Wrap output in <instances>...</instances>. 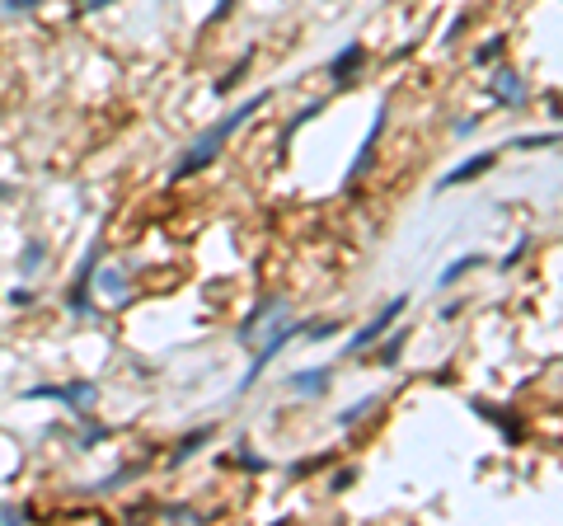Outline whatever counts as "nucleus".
<instances>
[{"label": "nucleus", "mask_w": 563, "mask_h": 526, "mask_svg": "<svg viewBox=\"0 0 563 526\" xmlns=\"http://www.w3.org/2000/svg\"><path fill=\"white\" fill-rule=\"evenodd\" d=\"M268 99H273V90H259V94H249V99H244L240 109H230L226 118H216V123L207 127V132H202V137L193 141L188 151H183V160L174 165V174H169V184H179V179H188V174L207 170V165H212L216 155H221V146H226V141L235 137V132H240V127L249 123V118H254V113H259L263 104H268Z\"/></svg>", "instance_id": "f257e3e1"}, {"label": "nucleus", "mask_w": 563, "mask_h": 526, "mask_svg": "<svg viewBox=\"0 0 563 526\" xmlns=\"http://www.w3.org/2000/svg\"><path fill=\"white\" fill-rule=\"evenodd\" d=\"M301 329H310V325H301V320H273V329H268V339H263V348L254 353V367L240 376V386H235V395H244V390H254V381H259L263 372H268V362H273L282 348H287Z\"/></svg>", "instance_id": "f03ea898"}, {"label": "nucleus", "mask_w": 563, "mask_h": 526, "mask_svg": "<svg viewBox=\"0 0 563 526\" xmlns=\"http://www.w3.org/2000/svg\"><path fill=\"white\" fill-rule=\"evenodd\" d=\"M404 310H409V296H395V301H385L381 310H376V315H371V320H366L362 329H357V334H352L348 339V357H357V353H366V348H371V343L381 339L385 329L395 325L399 315H404Z\"/></svg>", "instance_id": "7ed1b4c3"}, {"label": "nucleus", "mask_w": 563, "mask_h": 526, "mask_svg": "<svg viewBox=\"0 0 563 526\" xmlns=\"http://www.w3.org/2000/svg\"><path fill=\"white\" fill-rule=\"evenodd\" d=\"M94 381H71V386H33L29 390V400H57V404H66L71 414H90V404H94Z\"/></svg>", "instance_id": "20e7f679"}, {"label": "nucleus", "mask_w": 563, "mask_h": 526, "mask_svg": "<svg viewBox=\"0 0 563 526\" xmlns=\"http://www.w3.org/2000/svg\"><path fill=\"white\" fill-rule=\"evenodd\" d=\"M385 118H390V104H381V109H376V118H371V132H366L362 151H357V160H352L348 184H357V174H366V165H371V155H376V141H381V132H385Z\"/></svg>", "instance_id": "39448f33"}, {"label": "nucleus", "mask_w": 563, "mask_h": 526, "mask_svg": "<svg viewBox=\"0 0 563 526\" xmlns=\"http://www.w3.org/2000/svg\"><path fill=\"white\" fill-rule=\"evenodd\" d=\"M362 62H366V47L362 43H348V47H338V57L324 66V71H329V80H334V85H348Z\"/></svg>", "instance_id": "423d86ee"}, {"label": "nucleus", "mask_w": 563, "mask_h": 526, "mask_svg": "<svg viewBox=\"0 0 563 526\" xmlns=\"http://www.w3.org/2000/svg\"><path fill=\"white\" fill-rule=\"evenodd\" d=\"M329 381H334V372H329V367H301V372L287 376V390H291V395H324V390H329Z\"/></svg>", "instance_id": "0eeeda50"}, {"label": "nucleus", "mask_w": 563, "mask_h": 526, "mask_svg": "<svg viewBox=\"0 0 563 526\" xmlns=\"http://www.w3.org/2000/svg\"><path fill=\"white\" fill-rule=\"evenodd\" d=\"M94 268H99V245H90V254H85V263L76 268V282H71V310L76 315H90V301H85V287H90Z\"/></svg>", "instance_id": "6e6552de"}, {"label": "nucleus", "mask_w": 563, "mask_h": 526, "mask_svg": "<svg viewBox=\"0 0 563 526\" xmlns=\"http://www.w3.org/2000/svg\"><path fill=\"white\" fill-rule=\"evenodd\" d=\"M484 170H493V151L484 155H474V160H465V165H456L451 174H442V184H437V193H446V188H460V184H470V179H479Z\"/></svg>", "instance_id": "1a4fd4ad"}, {"label": "nucleus", "mask_w": 563, "mask_h": 526, "mask_svg": "<svg viewBox=\"0 0 563 526\" xmlns=\"http://www.w3.org/2000/svg\"><path fill=\"white\" fill-rule=\"evenodd\" d=\"M493 94H498V99H507V104H521V99H526V85H521L517 71L498 66V71H493Z\"/></svg>", "instance_id": "9d476101"}, {"label": "nucleus", "mask_w": 563, "mask_h": 526, "mask_svg": "<svg viewBox=\"0 0 563 526\" xmlns=\"http://www.w3.org/2000/svg\"><path fill=\"white\" fill-rule=\"evenodd\" d=\"M212 437H216V428H212V423H207V428H198V433H188V437H183V442H179V451L169 456V465H183V461H188V456H193V451L202 447V442H212Z\"/></svg>", "instance_id": "9b49d317"}, {"label": "nucleus", "mask_w": 563, "mask_h": 526, "mask_svg": "<svg viewBox=\"0 0 563 526\" xmlns=\"http://www.w3.org/2000/svg\"><path fill=\"white\" fill-rule=\"evenodd\" d=\"M479 263H484V254H460V259H456V263H451V268H446V273H442V287H456V282L465 278V273H474Z\"/></svg>", "instance_id": "f8f14e48"}, {"label": "nucleus", "mask_w": 563, "mask_h": 526, "mask_svg": "<svg viewBox=\"0 0 563 526\" xmlns=\"http://www.w3.org/2000/svg\"><path fill=\"white\" fill-rule=\"evenodd\" d=\"M43 254H47L43 240H29V245H24V254H19V273H24V278H33V273L43 268Z\"/></svg>", "instance_id": "ddd939ff"}, {"label": "nucleus", "mask_w": 563, "mask_h": 526, "mask_svg": "<svg viewBox=\"0 0 563 526\" xmlns=\"http://www.w3.org/2000/svg\"><path fill=\"white\" fill-rule=\"evenodd\" d=\"M94 273H99V268H94ZM99 287H104L113 301H127V282H122L118 268H104V273H99Z\"/></svg>", "instance_id": "4468645a"}, {"label": "nucleus", "mask_w": 563, "mask_h": 526, "mask_svg": "<svg viewBox=\"0 0 563 526\" xmlns=\"http://www.w3.org/2000/svg\"><path fill=\"white\" fill-rule=\"evenodd\" d=\"M366 409H376V395H366L362 404H352V409H343V414H338V423H343V428H352V423H357V418H362Z\"/></svg>", "instance_id": "2eb2a0df"}, {"label": "nucleus", "mask_w": 563, "mask_h": 526, "mask_svg": "<svg viewBox=\"0 0 563 526\" xmlns=\"http://www.w3.org/2000/svg\"><path fill=\"white\" fill-rule=\"evenodd\" d=\"M249 57H254V52H244L240 62H235V71H230V76H221V80H216V94H226V90H235V80H240V76H244V66H249Z\"/></svg>", "instance_id": "dca6fc26"}, {"label": "nucleus", "mask_w": 563, "mask_h": 526, "mask_svg": "<svg viewBox=\"0 0 563 526\" xmlns=\"http://www.w3.org/2000/svg\"><path fill=\"white\" fill-rule=\"evenodd\" d=\"M512 146H517V151H545V146H559V137H554V132H549V137H517Z\"/></svg>", "instance_id": "f3484780"}, {"label": "nucleus", "mask_w": 563, "mask_h": 526, "mask_svg": "<svg viewBox=\"0 0 563 526\" xmlns=\"http://www.w3.org/2000/svg\"><path fill=\"white\" fill-rule=\"evenodd\" d=\"M404 343H409V334H395V339H390V343L381 348V362H385V367H395V362H399V353H404Z\"/></svg>", "instance_id": "a211bd4d"}, {"label": "nucleus", "mask_w": 563, "mask_h": 526, "mask_svg": "<svg viewBox=\"0 0 563 526\" xmlns=\"http://www.w3.org/2000/svg\"><path fill=\"white\" fill-rule=\"evenodd\" d=\"M526 249H531V235H521V240H517V249H512L507 259H498V268H503V273H507V268H517V263H521V254H526Z\"/></svg>", "instance_id": "6ab92c4d"}, {"label": "nucleus", "mask_w": 563, "mask_h": 526, "mask_svg": "<svg viewBox=\"0 0 563 526\" xmlns=\"http://www.w3.org/2000/svg\"><path fill=\"white\" fill-rule=\"evenodd\" d=\"M503 47H507V33H498V38H488V43L479 47V62H493V57H498Z\"/></svg>", "instance_id": "aec40b11"}, {"label": "nucleus", "mask_w": 563, "mask_h": 526, "mask_svg": "<svg viewBox=\"0 0 563 526\" xmlns=\"http://www.w3.org/2000/svg\"><path fill=\"white\" fill-rule=\"evenodd\" d=\"M38 5H43V0H5L10 15H24V10H38Z\"/></svg>", "instance_id": "412c9836"}, {"label": "nucleus", "mask_w": 563, "mask_h": 526, "mask_svg": "<svg viewBox=\"0 0 563 526\" xmlns=\"http://www.w3.org/2000/svg\"><path fill=\"white\" fill-rule=\"evenodd\" d=\"M352 480H357L352 470H338V475H334V494H343V489H352Z\"/></svg>", "instance_id": "4be33fe9"}, {"label": "nucleus", "mask_w": 563, "mask_h": 526, "mask_svg": "<svg viewBox=\"0 0 563 526\" xmlns=\"http://www.w3.org/2000/svg\"><path fill=\"white\" fill-rule=\"evenodd\" d=\"M165 517H179V522H202L193 508H165Z\"/></svg>", "instance_id": "5701e85b"}, {"label": "nucleus", "mask_w": 563, "mask_h": 526, "mask_svg": "<svg viewBox=\"0 0 563 526\" xmlns=\"http://www.w3.org/2000/svg\"><path fill=\"white\" fill-rule=\"evenodd\" d=\"M329 334H338L334 320H329V325H315V334H305V339H315V343H320V339H329Z\"/></svg>", "instance_id": "b1692460"}, {"label": "nucleus", "mask_w": 563, "mask_h": 526, "mask_svg": "<svg viewBox=\"0 0 563 526\" xmlns=\"http://www.w3.org/2000/svg\"><path fill=\"white\" fill-rule=\"evenodd\" d=\"M474 127H479V118H460V123H456V137H470Z\"/></svg>", "instance_id": "393cba45"}, {"label": "nucleus", "mask_w": 563, "mask_h": 526, "mask_svg": "<svg viewBox=\"0 0 563 526\" xmlns=\"http://www.w3.org/2000/svg\"><path fill=\"white\" fill-rule=\"evenodd\" d=\"M10 301H15V306H29L33 292H29V287H15V292H10Z\"/></svg>", "instance_id": "a878e982"}, {"label": "nucleus", "mask_w": 563, "mask_h": 526, "mask_svg": "<svg viewBox=\"0 0 563 526\" xmlns=\"http://www.w3.org/2000/svg\"><path fill=\"white\" fill-rule=\"evenodd\" d=\"M104 5H113V0H80V10H104Z\"/></svg>", "instance_id": "bb28decb"}, {"label": "nucleus", "mask_w": 563, "mask_h": 526, "mask_svg": "<svg viewBox=\"0 0 563 526\" xmlns=\"http://www.w3.org/2000/svg\"><path fill=\"white\" fill-rule=\"evenodd\" d=\"M10 193H15V188H10V184H5V179H0V202L10 198Z\"/></svg>", "instance_id": "cd10ccee"}]
</instances>
